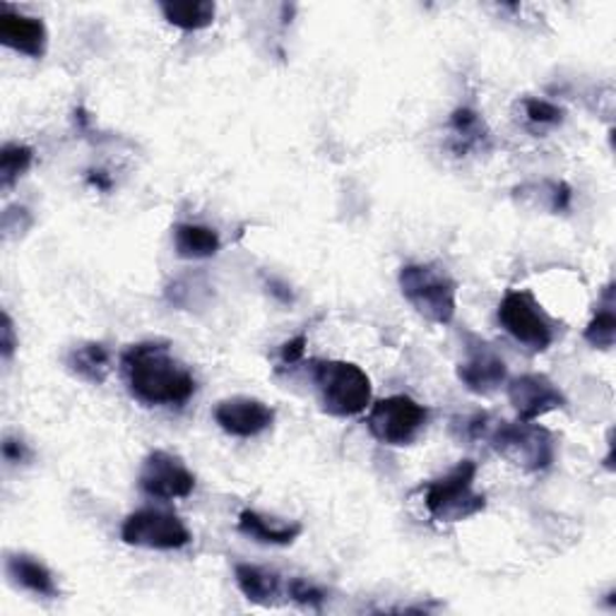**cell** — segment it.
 Segmentation results:
<instances>
[{
  "mask_svg": "<svg viewBox=\"0 0 616 616\" xmlns=\"http://www.w3.org/2000/svg\"><path fill=\"white\" fill-rule=\"evenodd\" d=\"M68 371L90 386H102L111 373V352L102 342L73 347L65 357Z\"/></svg>",
  "mask_w": 616,
  "mask_h": 616,
  "instance_id": "16",
  "label": "cell"
},
{
  "mask_svg": "<svg viewBox=\"0 0 616 616\" xmlns=\"http://www.w3.org/2000/svg\"><path fill=\"white\" fill-rule=\"evenodd\" d=\"M160 10L166 22L184 32L207 30L217 16V6L213 0H164Z\"/></svg>",
  "mask_w": 616,
  "mask_h": 616,
  "instance_id": "19",
  "label": "cell"
},
{
  "mask_svg": "<svg viewBox=\"0 0 616 616\" xmlns=\"http://www.w3.org/2000/svg\"><path fill=\"white\" fill-rule=\"evenodd\" d=\"M287 595L294 602H299V605L311 607V609L324 607V602L328 597V593L324 591V587L311 583V581H306V578H291L289 585H287Z\"/></svg>",
  "mask_w": 616,
  "mask_h": 616,
  "instance_id": "25",
  "label": "cell"
},
{
  "mask_svg": "<svg viewBox=\"0 0 616 616\" xmlns=\"http://www.w3.org/2000/svg\"><path fill=\"white\" fill-rule=\"evenodd\" d=\"M0 41L12 51L30 55V59H44L49 47V32L47 24L39 18L3 10V16H0Z\"/></svg>",
  "mask_w": 616,
  "mask_h": 616,
  "instance_id": "13",
  "label": "cell"
},
{
  "mask_svg": "<svg viewBox=\"0 0 616 616\" xmlns=\"http://www.w3.org/2000/svg\"><path fill=\"white\" fill-rule=\"evenodd\" d=\"M121 540L131 547L174 552L188 547L193 537L178 515L157 509H140L123 521Z\"/></svg>",
  "mask_w": 616,
  "mask_h": 616,
  "instance_id": "8",
  "label": "cell"
},
{
  "mask_svg": "<svg viewBox=\"0 0 616 616\" xmlns=\"http://www.w3.org/2000/svg\"><path fill=\"white\" fill-rule=\"evenodd\" d=\"M219 429L236 439H256L275 424V410L256 398H229L215 408Z\"/></svg>",
  "mask_w": 616,
  "mask_h": 616,
  "instance_id": "12",
  "label": "cell"
},
{
  "mask_svg": "<svg viewBox=\"0 0 616 616\" xmlns=\"http://www.w3.org/2000/svg\"><path fill=\"white\" fill-rule=\"evenodd\" d=\"M400 291L433 326H451L458 311V283L437 263H410L400 270Z\"/></svg>",
  "mask_w": 616,
  "mask_h": 616,
  "instance_id": "3",
  "label": "cell"
},
{
  "mask_svg": "<svg viewBox=\"0 0 616 616\" xmlns=\"http://www.w3.org/2000/svg\"><path fill=\"white\" fill-rule=\"evenodd\" d=\"M513 193L521 203L544 207L552 215L568 213L573 203V188L566 181H535V184L517 186Z\"/></svg>",
  "mask_w": 616,
  "mask_h": 616,
  "instance_id": "21",
  "label": "cell"
},
{
  "mask_svg": "<svg viewBox=\"0 0 616 616\" xmlns=\"http://www.w3.org/2000/svg\"><path fill=\"white\" fill-rule=\"evenodd\" d=\"M448 129H451V150L458 157L472 150H484L489 145V135H492L484 119L470 106H458L448 121Z\"/></svg>",
  "mask_w": 616,
  "mask_h": 616,
  "instance_id": "17",
  "label": "cell"
},
{
  "mask_svg": "<svg viewBox=\"0 0 616 616\" xmlns=\"http://www.w3.org/2000/svg\"><path fill=\"white\" fill-rule=\"evenodd\" d=\"M306 355V335H297V338L289 340L283 345V349H279V359H283V363H287V367H291V363H299Z\"/></svg>",
  "mask_w": 616,
  "mask_h": 616,
  "instance_id": "28",
  "label": "cell"
},
{
  "mask_svg": "<svg viewBox=\"0 0 616 616\" xmlns=\"http://www.w3.org/2000/svg\"><path fill=\"white\" fill-rule=\"evenodd\" d=\"M88 181H90V186L94 188H100V191H111V186H114V178H111L106 172L102 170H92L88 172Z\"/></svg>",
  "mask_w": 616,
  "mask_h": 616,
  "instance_id": "30",
  "label": "cell"
},
{
  "mask_svg": "<svg viewBox=\"0 0 616 616\" xmlns=\"http://www.w3.org/2000/svg\"><path fill=\"white\" fill-rule=\"evenodd\" d=\"M137 484L152 499L174 501L193 494L195 474L178 455L170 451H152L143 462Z\"/></svg>",
  "mask_w": 616,
  "mask_h": 616,
  "instance_id": "9",
  "label": "cell"
},
{
  "mask_svg": "<svg viewBox=\"0 0 616 616\" xmlns=\"http://www.w3.org/2000/svg\"><path fill=\"white\" fill-rule=\"evenodd\" d=\"M499 324L530 352H547L554 342V326L527 291H506V297L499 304Z\"/></svg>",
  "mask_w": 616,
  "mask_h": 616,
  "instance_id": "7",
  "label": "cell"
},
{
  "mask_svg": "<svg viewBox=\"0 0 616 616\" xmlns=\"http://www.w3.org/2000/svg\"><path fill=\"white\" fill-rule=\"evenodd\" d=\"M585 340L595 349H612L616 340V314H614V285L605 289L599 311L593 316L585 328Z\"/></svg>",
  "mask_w": 616,
  "mask_h": 616,
  "instance_id": "22",
  "label": "cell"
},
{
  "mask_svg": "<svg viewBox=\"0 0 616 616\" xmlns=\"http://www.w3.org/2000/svg\"><path fill=\"white\" fill-rule=\"evenodd\" d=\"M34 164V150L30 145L20 143H8L0 150V186L12 188L30 172V166Z\"/></svg>",
  "mask_w": 616,
  "mask_h": 616,
  "instance_id": "23",
  "label": "cell"
},
{
  "mask_svg": "<svg viewBox=\"0 0 616 616\" xmlns=\"http://www.w3.org/2000/svg\"><path fill=\"white\" fill-rule=\"evenodd\" d=\"M239 532L260 544H273V547H287L299 540L304 532L301 523H285L277 517H268L258 511H242Z\"/></svg>",
  "mask_w": 616,
  "mask_h": 616,
  "instance_id": "15",
  "label": "cell"
},
{
  "mask_svg": "<svg viewBox=\"0 0 616 616\" xmlns=\"http://www.w3.org/2000/svg\"><path fill=\"white\" fill-rule=\"evenodd\" d=\"M234 578L244 597L248 602H254V605H263V607L275 605V599L279 597V587H283L279 573L254 564H236Z\"/></svg>",
  "mask_w": 616,
  "mask_h": 616,
  "instance_id": "18",
  "label": "cell"
},
{
  "mask_svg": "<svg viewBox=\"0 0 616 616\" xmlns=\"http://www.w3.org/2000/svg\"><path fill=\"white\" fill-rule=\"evenodd\" d=\"M525 116L535 125H562L566 119V111L552 104L547 100H537V96H527L525 100Z\"/></svg>",
  "mask_w": 616,
  "mask_h": 616,
  "instance_id": "24",
  "label": "cell"
},
{
  "mask_svg": "<svg viewBox=\"0 0 616 616\" xmlns=\"http://www.w3.org/2000/svg\"><path fill=\"white\" fill-rule=\"evenodd\" d=\"M174 248L181 258L203 260L219 254L222 239L215 229L203 227V224H176Z\"/></svg>",
  "mask_w": 616,
  "mask_h": 616,
  "instance_id": "20",
  "label": "cell"
},
{
  "mask_svg": "<svg viewBox=\"0 0 616 616\" xmlns=\"http://www.w3.org/2000/svg\"><path fill=\"white\" fill-rule=\"evenodd\" d=\"M314 381L332 417H357L371 404V378L352 361H314Z\"/></svg>",
  "mask_w": 616,
  "mask_h": 616,
  "instance_id": "4",
  "label": "cell"
},
{
  "mask_svg": "<svg viewBox=\"0 0 616 616\" xmlns=\"http://www.w3.org/2000/svg\"><path fill=\"white\" fill-rule=\"evenodd\" d=\"M268 289H270L273 297H275V299H279L283 304H294V294L289 291V287H287V285L277 283V279H270V283H268Z\"/></svg>",
  "mask_w": 616,
  "mask_h": 616,
  "instance_id": "31",
  "label": "cell"
},
{
  "mask_svg": "<svg viewBox=\"0 0 616 616\" xmlns=\"http://www.w3.org/2000/svg\"><path fill=\"white\" fill-rule=\"evenodd\" d=\"M509 400L521 422H537L540 417L566 408V396L544 373H523L509 383Z\"/></svg>",
  "mask_w": 616,
  "mask_h": 616,
  "instance_id": "10",
  "label": "cell"
},
{
  "mask_svg": "<svg viewBox=\"0 0 616 616\" xmlns=\"http://www.w3.org/2000/svg\"><path fill=\"white\" fill-rule=\"evenodd\" d=\"M22 219H32L30 213L24 207H8L3 213V232L12 234V232H24L30 224H22Z\"/></svg>",
  "mask_w": 616,
  "mask_h": 616,
  "instance_id": "29",
  "label": "cell"
},
{
  "mask_svg": "<svg viewBox=\"0 0 616 616\" xmlns=\"http://www.w3.org/2000/svg\"><path fill=\"white\" fill-rule=\"evenodd\" d=\"M429 422V410L410 396L378 400L369 417V433L383 445H410Z\"/></svg>",
  "mask_w": 616,
  "mask_h": 616,
  "instance_id": "6",
  "label": "cell"
},
{
  "mask_svg": "<svg viewBox=\"0 0 616 616\" xmlns=\"http://www.w3.org/2000/svg\"><path fill=\"white\" fill-rule=\"evenodd\" d=\"M6 573L10 583L22 587V591H30L39 597H49V599L61 595L59 583H55L51 568L30 554H8Z\"/></svg>",
  "mask_w": 616,
  "mask_h": 616,
  "instance_id": "14",
  "label": "cell"
},
{
  "mask_svg": "<svg viewBox=\"0 0 616 616\" xmlns=\"http://www.w3.org/2000/svg\"><path fill=\"white\" fill-rule=\"evenodd\" d=\"M462 437L486 441L499 455L527 472L547 470L556 460L554 433L532 422L511 424L482 412L462 422Z\"/></svg>",
  "mask_w": 616,
  "mask_h": 616,
  "instance_id": "2",
  "label": "cell"
},
{
  "mask_svg": "<svg viewBox=\"0 0 616 616\" xmlns=\"http://www.w3.org/2000/svg\"><path fill=\"white\" fill-rule=\"evenodd\" d=\"M121 369L131 396L147 408H178L195 393V378L176 361L166 342H137L125 349Z\"/></svg>",
  "mask_w": 616,
  "mask_h": 616,
  "instance_id": "1",
  "label": "cell"
},
{
  "mask_svg": "<svg viewBox=\"0 0 616 616\" xmlns=\"http://www.w3.org/2000/svg\"><path fill=\"white\" fill-rule=\"evenodd\" d=\"M478 462L462 460L458 465L424 486V506L437 523H462L486 509V496L474 492Z\"/></svg>",
  "mask_w": 616,
  "mask_h": 616,
  "instance_id": "5",
  "label": "cell"
},
{
  "mask_svg": "<svg viewBox=\"0 0 616 616\" xmlns=\"http://www.w3.org/2000/svg\"><path fill=\"white\" fill-rule=\"evenodd\" d=\"M0 451H3V460L10 462V465H22V462H27V460L32 458V451H30V448H27V443L16 439V437H8L3 441V448H0Z\"/></svg>",
  "mask_w": 616,
  "mask_h": 616,
  "instance_id": "27",
  "label": "cell"
},
{
  "mask_svg": "<svg viewBox=\"0 0 616 616\" xmlns=\"http://www.w3.org/2000/svg\"><path fill=\"white\" fill-rule=\"evenodd\" d=\"M20 347V340L16 335V324H12V318L8 311H3V324H0V355H3L6 361H10L16 357Z\"/></svg>",
  "mask_w": 616,
  "mask_h": 616,
  "instance_id": "26",
  "label": "cell"
},
{
  "mask_svg": "<svg viewBox=\"0 0 616 616\" xmlns=\"http://www.w3.org/2000/svg\"><path fill=\"white\" fill-rule=\"evenodd\" d=\"M460 383L474 396H492L509 378V367L492 345L472 340L468 345V359L458 367Z\"/></svg>",
  "mask_w": 616,
  "mask_h": 616,
  "instance_id": "11",
  "label": "cell"
}]
</instances>
